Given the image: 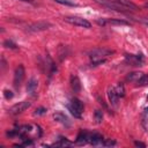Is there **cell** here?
Wrapping results in <instances>:
<instances>
[{
  "instance_id": "32",
  "label": "cell",
  "mask_w": 148,
  "mask_h": 148,
  "mask_svg": "<svg viewBox=\"0 0 148 148\" xmlns=\"http://www.w3.org/2000/svg\"><path fill=\"white\" fill-rule=\"evenodd\" d=\"M145 111H146V112H147V113H148V106H147V108H146V109H145Z\"/></svg>"
},
{
  "instance_id": "31",
  "label": "cell",
  "mask_w": 148,
  "mask_h": 148,
  "mask_svg": "<svg viewBox=\"0 0 148 148\" xmlns=\"http://www.w3.org/2000/svg\"><path fill=\"white\" fill-rule=\"evenodd\" d=\"M21 1H25V2H32L34 0H21Z\"/></svg>"
},
{
  "instance_id": "16",
  "label": "cell",
  "mask_w": 148,
  "mask_h": 148,
  "mask_svg": "<svg viewBox=\"0 0 148 148\" xmlns=\"http://www.w3.org/2000/svg\"><path fill=\"white\" fill-rule=\"evenodd\" d=\"M58 56H59V60L62 61L64 58H66V56H67V47L64 46V45H59V47H58Z\"/></svg>"
},
{
  "instance_id": "12",
  "label": "cell",
  "mask_w": 148,
  "mask_h": 148,
  "mask_svg": "<svg viewBox=\"0 0 148 148\" xmlns=\"http://www.w3.org/2000/svg\"><path fill=\"white\" fill-rule=\"evenodd\" d=\"M53 119H54L56 121L62 124V125H66V126L69 125V120H68V118H67L64 113H61V112H57V113H54V114H53Z\"/></svg>"
},
{
  "instance_id": "9",
  "label": "cell",
  "mask_w": 148,
  "mask_h": 148,
  "mask_svg": "<svg viewBox=\"0 0 148 148\" xmlns=\"http://www.w3.org/2000/svg\"><path fill=\"white\" fill-rule=\"evenodd\" d=\"M108 97H109L110 103H111L113 106H116L117 103H118L119 96L117 95V91H116V89H114L113 87H109V88H108Z\"/></svg>"
},
{
  "instance_id": "27",
  "label": "cell",
  "mask_w": 148,
  "mask_h": 148,
  "mask_svg": "<svg viewBox=\"0 0 148 148\" xmlns=\"http://www.w3.org/2000/svg\"><path fill=\"white\" fill-rule=\"evenodd\" d=\"M45 112H46V109L43 108V106H40V108H37V109L35 110L34 114H35V116H40V114H44Z\"/></svg>"
},
{
  "instance_id": "34",
  "label": "cell",
  "mask_w": 148,
  "mask_h": 148,
  "mask_svg": "<svg viewBox=\"0 0 148 148\" xmlns=\"http://www.w3.org/2000/svg\"><path fill=\"white\" fill-rule=\"evenodd\" d=\"M147 99H148V97H147Z\"/></svg>"
},
{
  "instance_id": "25",
  "label": "cell",
  "mask_w": 148,
  "mask_h": 148,
  "mask_svg": "<svg viewBox=\"0 0 148 148\" xmlns=\"http://www.w3.org/2000/svg\"><path fill=\"white\" fill-rule=\"evenodd\" d=\"M53 1H56V2H58V3H61V5L71 6V7H75V6H77L75 2H73V1H71V0H53Z\"/></svg>"
},
{
  "instance_id": "20",
  "label": "cell",
  "mask_w": 148,
  "mask_h": 148,
  "mask_svg": "<svg viewBox=\"0 0 148 148\" xmlns=\"http://www.w3.org/2000/svg\"><path fill=\"white\" fill-rule=\"evenodd\" d=\"M54 146H57V147H66V146H72V142H69L66 138H60L59 141L57 143H54Z\"/></svg>"
},
{
  "instance_id": "21",
  "label": "cell",
  "mask_w": 148,
  "mask_h": 148,
  "mask_svg": "<svg viewBox=\"0 0 148 148\" xmlns=\"http://www.w3.org/2000/svg\"><path fill=\"white\" fill-rule=\"evenodd\" d=\"M136 83H138V86H141V87L147 86L148 84V74H142V76L136 81Z\"/></svg>"
},
{
  "instance_id": "13",
  "label": "cell",
  "mask_w": 148,
  "mask_h": 148,
  "mask_svg": "<svg viewBox=\"0 0 148 148\" xmlns=\"http://www.w3.org/2000/svg\"><path fill=\"white\" fill-rule=\"evenodd\" d=\"M88 139H89L88 133H87L86 131L81 130V131L79 132L77 136H76V143H77V145H83V143H86V142L88 141Z\"/></svg>"
},
{
  "instance_id": "17",
  "label": "cell",
  "mask_w": 148,
  "mask_h": 148,
  "mask_svg": "<svg viewBox=\"0 0 148 148\" xmlns=\"http://www.w3.org/2000/svg\"><path fill=\"white\" fill-rule=\"evenodd\" d=\"M141 76H142V73H140V72H132V73H130L126 76V80L127 81H138Z\"/></svg>"
},
{
  "instance_id": "24",
  "label": "cell",
  "mask_w": 148,
  "mask_h": 148,
  "mask_svg": "<svg viewBox=\"0 0 148 148\" xmlns=\"http://www.w3.org/2000/svg\"><path fill=\"white\" fill-rule=\"evenodd\" d=\"M94 116H95V121H96L97 124H101V123H102V119H103V113H102V111H101V110H95Z\"/></svg>"
},
{
  "instance_id": "7",
  "label": "cell",
  "mask_w": 148,
  "mask_h": 148,
  "mask_svg": "<svg viewBox=\"0 0 148 148\" xmlns=\"http://www.w3.org/2000/svg\"><path fill=\"white\" fill-rule=\"evenodd\" d=\"M51 27V23L46 22V21H38V22H35L32 24L29 25V30L30 31H43V30H46Z\"/></svg>"
},
{
  "instance_id": "23",
  "label": "cell",
  "mask_w": 148,
  "mask_h": 148,
  "mask_svg": "<svg viewBox=\"0 0 148 148\" xmlns=\"http://www.w3.org/2000/svg\"><path fill=\"white\" fill-rule=\"evenodd\" d=\"M3 46H5V47H7V49H13V50L17 49V45H16L13 40H10V39L5 40V42H3Z\"/></svg>"
},
{
  "instance_id": "18",
  "label": "cell",
  "mask_w": 148,
  "mask_h": 148,
  "mask_svg": "<svg viewBox=\"0 0 148 148\" xmlns=\"http://www.w3.org/2000/svg\"><path fill=\"white\" fill-rule=\"evenodd\" d=\"M71 103H72V105H73L75 109H77L80 112H82V111H83V103H82L79 98H72Z\"/></svg>"
},
{
  "instance_id": "15",
  "label": "cell",
  "mask_w": 148,
  "mask_h": 148,
  "mask_svg": "<svg viewBox=\"0 0 148 148\" xmlns=\"http://www.w3.org/2000/svg\"><path fill=\"white\" fill-rule=\"evenodd\" d=\"M37 80L35 79V77H31L29 81H28V84H27V91L28 92H30V94H32L34 91H35V89L37 88Z\"/></svg>"
},
{
  "instance_id": "22",
  "label": "cell",
  "mask_w": 148,
  "mask_h": 148,
  "mask_svg": "<svg viewBox=\"0 0 148 148\" xmlns=\"http://www.w3.org/2000/svg\"><path fill=\"white\" fill-rule=\"evenodd\" d=\"M116 91H117V95L119 97H124L125 96V88H124V84L123 83H118L117 88H116Z\"/></svg>"
},
{
  "instance_id": "11",
  "label": "cell",
  "mask_w": 148,
  "mask_h": 148,
  "mask_svg": "<svg viewBox=\"0 0 148 148\" xmlns=\"http://www.w3.org/2000/svg\"><path fill=\"white\" fill-rule=\"evenodd\" d=\"M71 87H72V89H73L75 92H79V91L81 90V82H80V79H79L76 75H74V74L71 75Z\"/></svg>"
},
{
  "instance_id": "5",
  "label": "cell",
  "mask_w": 148,
  "mask_h": 148,
  "mask_svg": "<svg viewBox=\"0 0 148 148\" xmlns=\"http://www.w3.org/2000/svg\"><path fill=\"white\" fill-rule=\"evenodd\" d=\"M24 77V67L23 65H18L16 68H15V72H14V87L15 88H18L22 80Z\"/></svg>"
},
{
  "instance_id": "10",
  "label": "cell",
  "mask_w": 148,
  "mask_h": 148,
  "mask_svg": "<svg viewBox=\"0 0 148 148\" xmlns=\"http://www.w3.org/2000/svg\"><path fill=\"white\" fill-rule=\"evenodd\" d=\"M112 1H114L116 3H118V5H120V6L125 7V8H127L130 10H138L139 9V7L135 3H133L132 1H130V0H112Z\"/></svg>"
},
{
  "instance_id": "2",
  "label": "cell",
  "mask_w": 148,
  "mask_h": 148,
  "mask_svg": "<svg viewBox=\"0 0 148 148\" xmlns=\"http://www.w3.org/2000/svg\"><path fill=\"white\" fill-rule=\"evenodd\" d=\"M94 1L97 2V3L101 5V6H103V7L108 8V9H110V10L123 12V13H125L126 10H128L127 8H125V7H123V6L118 5V3H116V2L112 1V0H94Z\"/></svg>"
},
{
  "instance_id": "6",
  "label": "cell",
  "mask_w": 148,
  "mask_h": 148,
  "mask_svg": "<svg viewBox=\"0 0 148 148\" xmlns=\"http://www.w3.org/2000/svg\"><path fill=\"white\" fill-rule=\"evenodd\" d=\"M99 25H105V24H116V25H128L130 23L124 20H118V18H98L96 21Z\"/></svg>"
},
{
  "instance_id": "28",
  "label": "cell",
  "mask_w": 148,
  "mask_h": 148,
  "mask_svg": "<svg viewBox=\"0 0 148 148\" xmlns=\"http://www.w3.org/2000/svg\"><path fill=\"white\" fill-rule=\"evenodd\" d=\"M3 95H5V98H7V99L13 98V96H14V94H13L10 90H5V91H3Z\"/></svg>"
},
{
  "instance_id": "30",
  "label": "cell",
  "mask_w": 148,
  "mask_h": 148,
  "mask_svg": "<svg viewBox=\"0 0 148 148\" xmlns=\"http://www.w3.org/2000/svg\"><path fill=\"white\" fill-rule=\"evenodd\" d=\"M142 22H143L145 24H147V25H148V20H146V18H143V20H142Z\"/></svg>"
},
{
  "instance_id": "1",
  "label": "cell",
  "mask_w": 148,
  "mask_h": 148,
  "mask_svg": "<svg viewBox=\"0 0 148 148\" xmlns=\"http://www.w3.org/2000/svg\"><path fill=\"white\" fill-rule=\"evenodd\" d=\"M114 51L110 50V49H105V47H101V49H94L89 52V57L91 58V65L92 66H97L99 64H103L105 61V58H108L109 56L113 54Z\"/></svg>"
},
{
  "instance_id": "33",
  "label": "cell",
  "mask_w": 148,
  "mask_h": 148,
  "mask_svg": "<svg viewBox=\"0 0 148 148\" xmlns=\"http://www.w3.org/2000/svg\"><path fill=\"white\" fill-rule=\"evenodd\" d=\"M146 7H147V8H148V3H146Z\"/></svg>"
},
{
  "instance_id": "26",
  "label": "cell",
  "mask_w": 148,
  "mask_h": 148,
  "mask_svg": "<svg viewBox=\"0 0 148 148\" xmlns=\"http://www.w3.org/2000/svg\"><path fill=\"white\" fill-rule=\"evenodd\" d=\"M102 143H103L104 147H111V146H114V145H116V141H114V140H111V139H106V140H104Z\"/></svg>"
},
{
  "instance_id": "14",
  "label": "cell",
  "mask_w": 148,
  "mask_h": 148,
  "mask_svg": "<svg viewBox=\"0 0 148 148\" xmlns=\"http://www.w3.org/2000/svg\"><path fill=\"white\" fill-rule=\"evenodd\" d=\"M88 141H89V143L96 146V145H98V143H101V142L103 141V136H102L99 133H92V134L89 135Z\"/></svg>"
},
{
  "instance_id": "3",
  "label": "cell",
  "mask_w": 148,
  "mask_h": 148,
  "mask_svg": "<svg viewBox=\"0 0 148 148\" xmlns=\"http://www.w3.org/2000/svg\"><path fill=\"white\" fill-rule=\"evenodd\" d=\"M64 20L73 25H77V27H82V28H90L91 24L89 21H87L86 18L82 17H77V16H66L64 17Z\"/></svg>"
},
{
  "instance_id": "29",
  "label": "cell",
  "mask_w": 148,
  "mask_h": 148,
  "mask_svg": "<svg viewBox=\"0 0 148 148\" xmlns=\"http://www.w3.org/2000/svg\"><path fill=\"white\" fill-rule=\"evenodd\" d=\"M134 145H135L136 147H141V148H145V147H146V145H145L143 142H140V141H135Z\"/></svg>"
},
{
  "instance_id": "4",
  "label": "cell",
  "mask_w": 148,
  "mask_h": 148,
  "mask_svg": "<svg viewBox=\"0 0 148 148\" xmlns=\"http://www.w3.org/2000/svg\"><path fill=\"white\" fill-rule=\"evenodd\" d=\"M30 105H31V103H30L29 101H23V102H20V103H17V104L13 105L12 108H9L8 112H9V114L16 116V114L22 113L23 111H25Z\"/></svg>"
},
{
  "instance_id": "19",
  "label": "cell",
  "mask_w": 148,
  "mask_h": 148,
  "mask_svg": "<svg viewBox=\"0 0 148 148\" xmlns=\"http://www.w3.org/2000/svg\"><path fill=\"white\" fill-rule=\"evenodd\" d=\"M67 109L69 110V112H71L75 118H81V113H82V112H80L77 109H75V108L72 105V103L67 104Z\"/></svg>"
},
{
  "instance_id": "8",
  "label": "cell",
  "mask_w": 148,
  "mask_h": 148,
  "mask_svg": "<svg viewBox=\"0 0 148 148\" xmlns=\"http://www.w3.org/2000/svg\"><path fill=\"white\" fill-rule=\"evenodd\" d=\"M126 61L132 66H140L142 64V56H135V54H125Z\"/></svg>"
}]
</instances>
